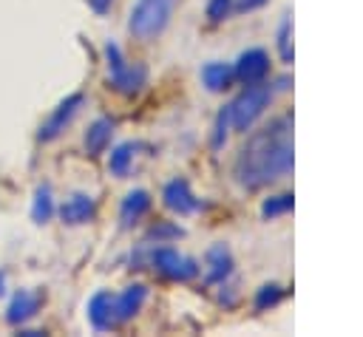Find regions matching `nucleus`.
Returning <instances> with one entry per match:
<instances>
[{"instance_id":"4be33fe9","label":"nucleus","mask_w":363,"mask_h":337,"mask_svg":"<svg viewBox=\"0 0 363 337\" xmlns=\"http://www.w3.org/2000/svg\"><path fill=\"white\" fill-rule=\"evenodd\" d=\"M227 125H230V116H227V108H224V110L218 113V125H216V139H213L216 147H221V142L227 139V130H224Z\"/></svg>"},{"instance_id":"39448f33","label":"nucleus","mask_w":363,"mask_h":337,"mask_svg":"<svg viewBox=\"0 0 363 337\" xmlns=\"http://www.w3.org/2000/svg\"><path fill=\"white\" fill-rule=\"evenodd\" d=\"M150 263H153V269L159 275H164L170 280H193L199 275L196 261L187 258V255H182V252H176V249H170V246L153 249L150 252Z\"/></svg>"},{"instance_id":"4468645a","label":"nucleus","mask_w":363,"mask_h":337,"mask_svg":"<svg viewBox=\"0 0 363 337\" xmlns=\"http://www.w3.org/2000/svg\"><path fill=\"white\" fill-rule=\"evenodd\" d=\"M111 133H113V119H96L91 127H88V133H85V150L91 153V156H96V153H102L105 147H108V142H111Z\"/></svg>"},{"instance_id":"0eeeda50","label":"nucleus","mask_w":363,"mask_h":337,"mask_svg":"<svg viewBox=\"0 0 363 337\" xmlns=\"http://www.w3.org/2000/svg\"><path fill=\"white\" fill-rule=\"evenodd\" d=\"M145 297H147V289L142 283H133L119 295H111V329H116L119 323L130 320L142 309Z\"/></svg>"},{"instance_id":"6e6552de","label":"nucleus","mask_w":363,"mask_h":337,"mask_svg":"<svg viewBox=\"0 0 363 337\" xmlns=\"http://www.w3.org/2000/svg\"><path fill=\"white\" fill-rule=\"evenodd\" d=\"M267 71H269V57H267V51H264V48H250V51H244V54L238 57L233 74H235L244 85H255V82H261V79L267 76Z\"/></svg>"},{"instance_id":"9d476101","label":"nucleus","mask_w":363,"mask_h":337,"mask_svg":"<svg viewBox=\"0 0 363 337\" xmlns=\"http://www.w3.org/2000/svg\"><path fill=\"white\" fill-rule=\"evenodd\" d=\"M94 212H96V204H94V198L85 195V193H77V195H71V198H65V201L60 204V218H62L65 224H71V227L88 224V221L94 218Z\"/></svg>"},{"instance_id":"a211bd4d","label":"nucleus","mask_w":363,"mask_h":337,"mask_svg":"<svg viewBox=\"0 0 363 337\" xmlns=\"http://www.w3.org/2000/svg\"><path fill=\"white\" fill-rule=\"evenodd\" d=\"M51 212H54V204H51V193H48V187H40V190H37V198H34V210H31V218H34L37 224H45V221L51 218Z\"/></svg>"},{"instance_id":"dca6fc26","label":"nucleus","mask_w":363,"mask_h":337,"mask_svg":"<svg viewBox=\"0 0 363 337\" xmlns=\"http://www.w3.org/2000/svg\"><path fill=\"white\" fill-rule=\"evenodd\" d=\"M233 79V68L227 62H207L201 68V82L210 88V91H224Z\"/></svg>"},{"instance_id":"6ab92c4d","label":"nucleus","mask_w":363,"mask_h":337,"mask_svg":"<svg viewBox=\"0 0 363 337\" xmlns=\"http://www.w3.org/2000/svg\"><path fill=\"white\" fill-rule=\"evenodd\" d=\"M289 210H292V195H275V198H267L264 207H261L264 218H278V215H284V212H289Z\"/></svg>"},{"instance_id":"f8f14e48","label":"nucleus","mask_w":363,"mask_h":337,"mask_svg":"<svg viewBox=\"0 0 363 337\" xmlns=\"http://www.w3.org/2000/svg\"><path fill=\"white\" fill-rule=\"evenodd\" d=\"M147 210H150V193H147V190H130V193L122 198L119 221H122L125 227H130V224H136Z\"/></svg>"},{"instance_id":"20e7f679","label":"nucleus","mask_w":363,"mask_h":337,"mask_svg":"<svg viewBox=\"0 0 363 337\" xmlns=\"http://www.w3.org/2000/svg\"><path fill=\"white\" fill-rule=\"evenodd\" d=\"M269 99H272V88H269V85H261V82L247 85V88L230 102V108H227L230 125H233L235 130H250L252 122H255V119L264 113V108L269 105Z\"/></svg>"},{"instance_id":"9b49d317","label":"nucleus","mask_w":363,"mask_h":337,"mask_svg":"<svg viewBox=\"0 0 363 337\" xmlns=\"http://www.w3.org/2000/svg\"><path fill=\"white\" fill-rule=\"evenodd\" d=\"M40 303H43V295L40 292H28V289H20L14 297H11V303H9V312H6V320L9 323H26V320H31L34 314H37V309H40Z\"/></svg>"},{"instance_id":"393cba45","label":"nucleus","mask_w":363,"mask_h":337,"mask_svg":"<svg viewBox=\"0 0 363 337\" xmlns=\"http://www.w3.org/2000/svg\"><path fill=\"white\" fill-rule=\"evenodd\" d=\"M91 6H94L96 11H105V8L111 6V0H91Z\"/></svg>"},{"instance_id":"f3484780","label":"nucleus","mask_w":363,"mask_h":337,"mask_svg":"<svg viewBox=\"0 0 363 337\" xmlns=\"http://www.w3.org/2000/svg\"><path fill=\"white\" fill-rule=\"evenodd\" d=\"M130 161H133V144L128 142V144H119L113 153H111V159H108V167H111V173L113 176H125L128 170H130Z\"/></svg>"},{"instance_id":"aec40b11","label":"nucleus","mask_w":363,"mask_h":337,"mask_svg":"<svg viewBox=\"0 0 363 337\" xmlns=\"http://www.w3.org/2000/svg\"><path fill=\"white\" fill-rule=\"evenodd\" d=\"M281 300V289L275 283H267L261 286V292L255 295V309H267V306H275Z\"/></svg>"},{"instance_id":"f257e3e1","label":"nucleus","mask_w":363,"mask_h":337,"mask_svg":"<svg viewBox=\"0 0 363 337\" xmlns=\"http://www.w3.org/2000/svg\"><path fill=\"white\" fill-rule=\"evenodd\" d=\"M292 170V119L281 116L269 127L258 130L235 159V178L258 190Z\"/></svg>"},{"instance_id":"f03ea898","label":"nucleus","mask_w":363,"mask_h":337,"mask_svg":"<svg viewBox=\"0 0 363 337\" xmlns=\"http://www.w3.org/2000/svg\"><path fill=\"white\" fill-rule=\"evenodd\" d=\"M176 0H136L130 8V20L128 28L136 40H153L164 31V25L170 23Z\"/></svg>"},{"instance_id":"1a4fd4ad","label":"nucleus","mask_w":363,"mask_h":337,"mask_svg":"<svg viewBox=\"0 0 363 337\" xmlns=\"http://www.w3.org/2000/svg\"><path fill=\"white\" fill-rule=\"evenodd\" d=\"M164 204H167V210H173L179 215H190L199 210V198L190 193V184L184 178H173L164 187Z\"/></svg>"},{"instance_id":"7ed1b4c3","label":"nucleus","mask_w":363,"mask_h":337,"mask_svg":"<svg viewBox=\"0 0 363 337\" xmlns=\"http://www.w3.org/2000/svg\"><path fill=\"white\" fill-rule=\"evenodd\" d=\"M105 57H108V79H111V88L113 91H119V93H125V96H133V93H139L142 88H145V82H147V68L145 65H130L125 57H122V51H119V45L116 42H108L105 45Z\"/></svg>"},{"instance_id":"423d86ee","label":"nucleus","mask_w":363,"mask_h":337,"mask_svg":"<svg viewBox=\"0 0 363 337\" xmlns=\"http://www.w3.org/2000/svg\"><path fill=\"white\" fill-rule=\"evenodd\" d=\"M82 102H85V96H82V93H74V96L62 99V102L54 108V113L40 125L37 139H40V142H51V139H57V136L65 130V125L77 116V110L82 108Z\"/></svg>"},{"instance_id":"2eb2a0df","label":"nucleus","mask_w":363,"mask_h":337,"mask_svg":"<svg viewBox=\"0 0 363 337\" xmlns=\"http://www.w3.org/2000/svg\"><path fill=\"white\" fill-rule=\"evenodd\" d=\"M88 317L94 323V329L108 331L111 329V292H96L88 303Z\"/></svg>"},{"instance_id":"b1692460","label":"nucleus","mask_w":363,"mask_h":337,"mask_svg":"<svg viewBox=\"0 0 363 337\" xmlns=\"http://www.w3.org/2000/svg\"><path fill=\"white\" fill-rule=\"evenodd\" d=\"M264 3H267V0H241L238 8H241V11H250V8H258V6H264Z\"/></svg>"},{"instance_id":"ddd939ff","label":"nucleus","mask_w":363,"mask_h":337,"mask_svg":"<svg viewBox=\"0 0 363 337\" xmlns=\"http://www.w3.org/2000/svg\"><path fill=\"white\" fill-rule=\"evenodd\" d=\"M207 280L216 283V280H224L230 272H233V258H230V249L224 244H216L207 249Z\"/></svg>"},{"instance_id":"412c9836","label":"nucleus","mask_w":363,"mask_h":337,"mask_svg":"<svg viewBox=\"0 0 363 337\" xmlns=\"http://www.w3.org/2000/svg\"><path fill=\"white\" fill-rule=\"evenodd\" d=\"M230 6H233V0H210V3H207V17H210L213 23H218V20L227 17Z\"/></svg>"},{"instance_id":"5701e85b","label":"nucleus","mask_w":363,"mask_h":337,"mask_svg":"<svg viewBox=\"0 0 363 337\" xmlns=\"http://www.w3.org/2000/svg\"><path fill=\"white\" fill-rule=\"evenodd\" d=\"M278 45H281V57H284V59H292V51H289V20H284V25H281Z\"/></svg>"}]
</instances>
